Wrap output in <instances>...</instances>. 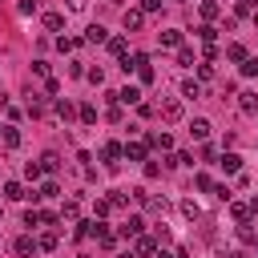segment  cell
Returning <instances> with one entry per match:
<instances>
[{
  "label": "cell",
  "instance_id": "9a60e30c",
  "mask_svg": "<svg viewBox=\"0 0 258 258\" xmlns=\"http://www.w3.org/2000/svg\"><path fill=\"white\" fill-rule=\"evenodd\" d=\"M141 234V218H129L125 226H121V238H137Z\"/></svg>",
  "mask_w": 258,
  "mask_h": 258
},
{
  "label": "cell",
  "instance_id": "5b68a950",
  "mask_svg": "<svg viewBox=\"0 0 258 258\" xmlns=\"http://www.w3.org/2000/svg\"><path fill=\"white\" fill-rule=\"evenodd\" d=\"M4 198H8V202H20V198H28V189H24L20 181H4Z\"/></svg>",
  "mask_w": 258,
  "mask_h": 258
},
{
  "label": "cell",
  "instance_id": "f35d334b",
  "mask_svg": "<svg viewBox=\"0 0 258 258\" xmlns=\"http://www.w3.org/2000/svg\"><path fill=\"white\" fill-rule=\"evenodd\" d=\"M177 64H194V52L189 48H177Z\"/></svg>",
  "mask_w": 258,
  "mask_h": 258
},
{
  "label": "cell",
  "instance_id": "7c38bea8",
  "mask_svg": "<svg viewBox=\"0 0 258 258\" xmlns=\"http://www.w3.org/2000/svg\"><path fill=\"white\" fill-rule=\"evenodd\" d=\"M222 169H226V173H238V169H242V157H238V153H222Z\"/></svg>",
  "mask_w": 258,
  "mask_h": 258
},
{
  "label": "cell",
  "instance_id": "d6986e66",
  "mask_svg": "<svg viewBox=\"0 0 258 258\" xmlns=\"http://www.w3.org/2000/svg\"><path fill=\"white\" fill-rule=\"evenodd\" d=\"M109 52H113V56H121V60H125V36H113V40H109Z\"/></svg>",
  "mask_w": 258,
  "mask_h": 258
},
{
  "label": "cell",
  "instance_id": "e0dca14e",
  "mask_svg": "<svg viewBox=\"0 0 258 258\" xmlns=\"http://www.w3.org/2000/svg\"><path fill=\"white\" fill-rule=\"evenodd\" d=\"M149 145H157V149H173V137H169V133H153Z\"/></svg>",
  "mask_w": 258,
  "mask_h": 258
},
{
  "label": "cell",
  "instance_id": "ab89813d",
  "mask_svg": "<svg viewBox=\"0 0 258 258\" xmlns=\"http://www.w3.org/2000/svg\"><path fill=\"white\" fill-rule=\"evenodd\" d=\"M198 77H202V81H210V77H214V64H210V60H206V64H198Z\"/></svg>",
  "mask_w": 258,
  "mask_h": 258
},
{
  "label": "cell",
  "instance_id": "6da1fadb",
  "mask_svg": "<svg viewBox=\"0 0 258 258\" xmlns=\"http://www.w3.org/2000/svg\"><path fill=\"white\" fill-rule=\"evenodd\" d=\"M121 153H125V149H121L117 141H105V145H101V157H105L109 169H117V157H121Z\"/></svg>",
  "mask_w": 258,
  "mask_h": 258
},
{
  "label": "cell",
  "instance_id": "ee69618b",
  "mask_svg": "<svg viewBox=\"0 0 258 258\" xmlns=\"http://www.w3.org/2000/svg\"><path fill=\"white\" fill-rule=\"evenodd\" d=\"M226 258H246V254H242V250H230V254H226Z\"/></svg>",
  "mask_w": 258,
  "mask_h": 258
},
{
  "label": "cell",
  "instance_id": "1f68e13d",
  "mask_svg": "<svg viewBox=\"0 0 258 258\" xmlns=\"http://www.w3.org/2000/svg\"><path fill=\"white\" fill-rule=\"evenodd\" d=\"M93 210H97V218H105V214L113 210V202H109V198H97V206H93Z\"/></svg>",
  "mask_w": 258,
  "mask_h": 258
},
{
  "label": "cell",
  "instance_id": "7402d4cb",
  "mask_svg": "<svg viewBox=\"0 0 258 258\" xmlns=\"http://www.w3.org/2000/svg\"><path fill=\"white\" fill-rule=\"evenodd\" d=\"M145 206H149L153 214H165V210H169V202H165V198H145Z\"/></svg>",
  "mask_w": 258,
  "mask_h": 258
},
{
  "label": "cell",
  "instance_id": "d590c367",
  "mask_svg": "<svg viewBox=\"0 0 258 258\" xmlns=\"http://www.w3.org/2000/svg\"><path fill=\"white\" fill-rule=\"evenodd\" d=\"M73 218H77V206H73V202H64V210H60V222H73Z\"/></svg>",
  "mask_w": 258,
  "mask_h": 258
},
{
  "label": "cell",
  "instance_id": "b9f144b4",
  "mask_svg": "<svg viewBox=\"0 0 258 258\" xmlns=\"http://www.w3.org/2000/svg\"><path fill=\"white\" fill-rule=\"evenodd\" d=\"M85 4L89 0H69V12H85Z\"/></svg>",
  "mask_w": 258,
  "mask_h": 258
},
{
  "label": "cell",
  "instance_id": "d6a6232c",
  "mask_svg": "<svg viewBox=\"0 0 258 258\" xmlns=\"http://www.w3.org/2000/svg\"><path fill=\"white\" fill-rule=\"evenodd\" d=\"M40 222H44V214H36V210H28V214H24V226H32V230H36Z\"/></svg>",
  "mask_w": 258,
  "mask_h": 258
},
{
  "label": "cell",
  "instance_id": "ac0fdd59",
  "mask_svg": "<svg viewBox=\"0 0 258 258\" xmlns=\"http://www.w3.org/2000/svg\"><path fill=\"white\" fill-rule=\"evenodd\" d=\"M125 157H133V161H145V145H141V141L125 145Z\"/></svg>",
  "mask_w": 258,
  "mask_h": 258
},
{
  "label": "cell",
  "instance_id": "30bf717a",
  "mask_svg": "<svg viewBox=\"0 0 258 258\" xmlns=\"http://www.w3.org/2000/svg\"><path fill=\"white\" fill-rule=\"evenodd\" d=\"M177 44H181V32L177 28H165L161 32V48H177Z\"/></svg>",
  "mask_w": 258,
  "mask_h": 258
},
{
  "label": "cell",
  "instance_id": "4316f807",
  "mask_svg": "<svg viewBox=\"0 0 258 258\" xmlns=\"http://www.w3.org/2000/svg\"><path fill=\"white\" fill-rule=\"evenodd\" d=\"M16 12H20V16H32V12H36V0H20Z\"/></svg>",
  "mask_w": 258,
  "mask_h": 258
},
{
  "label": "cell",
  "instance_id": "7bdbcfd3",
  "mask_svg": "<svg viewBox=\"0 0 258 258\" xmlns=\"http://www.w3.org/2000/svg\"><path fill=\"white\" fill-rule=\"evenodd\" d=\"M250 214H254V218H258V198H254V202H250Z\"/></svg>",
  "mask_w": 258,
  "mask_h": 258
},
{
  "label": "cell",
  "instance_id": "4fadbf2b",
  "mask_svg": "<svg viewBox=\"0 0 258 258\" xmlns=\"http://www.w3.org/2000/svg\"><path fill=\"white\" fill-rule=\"evenodd\" d=\"M44 28L60 32V28H64V16H60V12H44Z\"/></svg>",
  "mask_w": 258,
  "mask_h": 258
},
{
  "label": "cell",
  "instance_id": "7a4b0ae2",
  "mask_svg": "<svg viewBox=\"0 0 258 258\" xmlns=\"http://www.w3.org/2000/svg\"><path fill=\"white\" fill-rule=\"evenodd\" d=\"M157 113H161L165 121H177V117H181V101H173V97H169V101H161V109H157Z\"/></svg>",
  "mask_w": 258,
  "mask_h": 258
},
{
  "label": "cell",
  "instance_id": "74e56055",
  "mask_svg": "<svg viewBox=\"0 0 258 258\" xmlns=\"http://www.w3.org/2000/svg\"><path fill=\"white\" fill-rule=\"evenodd\" d=\"M202 16H206V20H214V16H218V4H210V0H206V4H202Z\"/></svg>",
  "mask_w": 258,
  "mask_h": 258
},
{
  "label": "cell",
  "instance_id": "8992f818",
  "mask_svg": "<svg viewBox=\"0 0 258 258\" xmlns=\"http://www.w3.org/2000/svg\"><path fill=\"white\" fill-rule=\"evenodd\" d=\"M230 214H234V222H238V226H246V222H250V202H234V206H230Z\"/></svg>",
  "mask_w": 258,
  "mask_h": 258
},
{
  "label": "cell",
  "instance_id": "f6af8a7d",
  "mask_svg": "<svg viewBox=\"0 0 258 258\" xmlns=\"http://www.w3.org/2000/svg\"><path fill=\"white\" fill-rule=\"evenodd\" d=\"M117 258H137V254H133V250H125V254H117Z\"/></svg>",
  "mask_w": 258,
  "mask_h": 258
},
{
  "label": "cell",
  "instance_id": "ffe728a7",
  "mask_svg": "<svg viewBox=\"0 0 258 258\" xmlns=\"http://www.w3.org/2000/svg\"><path fill=\"white\" fill-rule=\"evenodd\" d=\"M181 97H194V101H198V97H202V85H198V81H185V85H181Z\"/></svg>",
  "mask_w": 258,
  "mask_h": 258
},
{
  "label": "cell",
  "instance_id": "ba28073f",
  "mask_svg": "<svg viewBox=\"0 0 258 258\" xmlns=\"http://www.w3.org/2000/svg\"><path fill=\"white\" fill-rule=\"evenodd\" d=\"M157 246H153V238H145V234H137L133 238V254H153Z\"/></svg>",
  "mask_w": 258,
  "mask_h": 258
},
{
  "label": "cell",
  "instance_id": "2e32d148",
  "mask_svg": "<svg viewBox=\"0 0 258 258\" xmlns=\"http://www.w3.org/2000/svg\"><path fill=\"white\" fill-rule=\"evenodd\" d=\"M12 250H16L20 258H28V254L36 250V242H32V238H16V246H12Z\"/></svg>",
  "mask_w": 258,
  "mask_h": 258
},
{
  "label": "cell",
  "instance_id": "836d02e7",
  "mask_svg": "<svg viewBox=\"0 0 258 258\" xmlns=\"http://www.w3.org/2000/svg\"><path fill=\"white\" fill-rule=\"evenodd\" d=\"M56 113H60L64 121H73V105H69V101H56Z\"/></svg>",
  "mask_w": 258,
  "mask_h": 258
},
{
  "label": "cell",
  "instance_id": "4dcf8cb0",
  "mask_svg": "<svg viewBox=\"0 0 258 258\" xmlns=\"http://www.w3.org/2000/svg\"><path fill=\"white\" fill-rule=\"evenodd\" d=\"M56 194H60L56 181H44V185H40V198H56Z\"/></svg>",
  "mask_w": 258,
  "mask_h": 258
},
{
  "label": "cell",
  "instance_id": "e575fe53",
  "mask_svg": "<svg viewBox=\"0 0 258 258\" xmlns=\"http://www.w3.org/2000/svg\"><path fill=\"white\" fill-rule=\"evenodd\" d=\"M40 169H44L40 161H28V165H24V177H40Z\"/></svg>",
  "mask_w": 258,
  "mask_h": 258
},
{
  "label": "cell",
  "instance_id": "5bb4252c",
  "mask_svg": "<svg viewBox=\"0 0 258 258\" xmlns=\"http://www.w3.org/2000/svg\"><path fill=\"white\" fill-rule=\"evenodd\" d=\"M85 40H89V44H101V40H105V28H101V24H89V28H85Z\"/></svg>",
  "mask_w": 258,
  "mask_h": 258
},
{
  "label": "cell",
  "instance_id": "bcb514c9",
  "mask_svg": "<svg viewBox=\"0 0 258 258\" xmlns=\"http://www.w3.org/2000/svg\"><path fill=\"white\" fill-rule=\"evenodd\" d=\"M173 258H189V254H185V250H177V254H173Z\"/></svg>",
  "mask_w": 258,
  "mask_h": 258
},
{
  "label": "cell",
  "instance_id": "277c9868",
  "mask_svg": "<svg viewBox=\"0 0 258 258\" xmlns=\"http://www.w3.org/2000/svg\"><path fill=\"white\" fill-rule=\"evenodd\" d=\"M238 97H242V101H238V109H242L246 117H254V113H258V93H238Z\"/></svg>",
  "mask_w": 258,
  "mask_h": 258
},
{
  "label": "cell",
  "instance_id": "484cf974",
  "mask_svg": "<svg viewBox=\"0 0 258 258\" xmlns=\"http://www.w3.org/2000/svg\"><path fill=\"white\" fill-rule=\"evenodd\" d=\"M242 73H246V77H258V56H246V60H242Z\"/></svg>",
  "mask_w": 258,
  "mask_h": 258
},
{
  "label": "cell",
  "instance_id": "603a6c76",
  "mask_svg": "<svg viewBox=\"0 0 258 258\" xmlns=\"http://www.w3.org/2000/svg\"><path fill=\"white\" fill-rule=\"evenodd\" d=\"M181 214H185V218H189V222H194V218H198V214H202V210H198V202H194V198H185V202H181Z\"/></svg>",
  "mask_w": 258,
  "mask_h": 258
},
{
  "label": "cell",
  "instance_id": "f1b7e54d",
  "mask_svg": "<svg viewBox=\"0 0 258 258\" xmlns=\"http://www.w3.org/2000/svg\"><path fill=\"white\" fill-rule=\"evenodd\" d=\"M226 56H230V60H246V48H242V44H230Z\"/></svg>",
  "mask_w": 258,
  "mask_h": 258
},
{
  "label": "cell",
  "instance_id": "d4e9b609",
  "mask_svg": "<svg viewBox=\"0 0 258 258\" xmlns=\"http://www.w3.org/2000/svg\"><path fill=\"white\" fill-rule=\"evenodd\" d=\"M198 36H202L206 44H214V40H218V28H210V24H202V28H198Z\"/></svg>",
  "mask_w": 258,
  "mask_h": 258
},
{
  "label": "cell",
  "instance_id": "c3c4849f",
  "mask_svg": "<svg viewBox=\"0 0 258 258\" xmlns=\"http://www.w3.org/2000/svg\"><path fill=\"white\" fill-rule=\"evenodd\" d=\"M254 250H258V238H254Z\"/></svg>",
  "mask_w": 258,
  "mask_h": 258
},
{
  "label": "cell",
  "instance_id": "52a82bcc",
  "mask_svg": "<svg viewBox=\"0 0 258 258\" xmlns=\"http://www.w3.org/2000/svg\"><path fill=\"white\" fill-rule=\"evenodd\" d=\"M117 101H125V105H141V89H133V85H125V89L117 93Z\"/></svg>",
  "mask_w": 258,
  "mask_h": 258
},
{
  "label": "cell",
  "instance_id": "7dc6e473",
  "mask_svg": "<svg viewBox=\"0 0 258 258\" xmlns=\"http://www.w3.org/2000/svg\"><path fill=\"white\" fill-rule=\"evenodd\" d=\"M254 24H258V12H254Z\"/></svg>",
  "mask_w": 258,
  "mask_h": 258
},
{
  "label": "cell",
  "instance_id": "60d3db41",
  "mask_svg": "<svg viewBox=\"0 0 258 258\" xmlns=\"http://www.w3.org/2000/svg\"><path fill=\"white\" fill-rule=\"evenodd\" d=\"M153 8H161V0H141V12H153Z\"/></svg>",
  "mask_w": 258,
  "mask_h": 258
},
{
  "label": "cell",
  "instance_id": "8fae6325",
  "mask_svg": "<svg viewBox=\"0 0 258 258\" xmlns=\"http://www.w3.org/2000/svg\"><path fill=\"white\" fill-rule=\"evenodd\" d=\"M0 137H4V145H8V149H16V145H20V129H12V125H4V129H0Z\"/></svg>",
  "mask_w": 258,
  "mask_h": 258
},
{
  "label": "cell",
  "instance_id": "44dd1931",
  "mask_svg": "<svg viewBox=\"0 0 258 258\" xmlns=\"http://www.w3.org/2000/svg\"><path fill=\"white\" fill-rule=\"evenodd\" d=\"M40 165H44L48 173H56V169H60V157H56V153H44V157H40Z\"/></svg>",
  "mask_w": 258,
  "mask_h": 258
},
{
  "label": "cell",
  "instance_id": "cb8c5ba5",
  "mask_svg": "<svg viewBox=\"0 0 258 258\" xmlns=\"http://www.w3.org/2000/svg\"><path fill=\"white\" fill-rule=\"evenodd\" d=\"M258 12V0H238V16H254Z\"/></svg>",
  "mask_w": 258,
  "mask_h": 258
},
{
  "label": "cell",
  "instance_id": "9c48e42d",
  "mask_svg": "<svg viewBox=\"0 0 258 258\" xmlns=\"http://www.w3.org/2000/svg\"><path fill=\"white\" fill-rule=\"evenodd\" d=\"M141 24H145V12L141 8H129L125 12V28H141Z\"/></svg>",
  "mask_w": 258,
  "mask_h": 258
},
{
  "label": "cell",
  "instance_id": "f546056e",
  "mask_svg": "<svg viewBox=\"0 0 258 258\" xmlns=\"http://www.w3.org/2000/svg\"><path fill=\"white\" fill-rule=\"evenodd\" d=\"M81 121L93 125V121H97V109H93V105H81Z\"/></svg>",
  "mask_w": 258,
  "mask_h": 258
},
{
  "label": "cell",
  "instance_id": "8d00e7d4",
  "mask_svg": "<svg viewBox=\"0 0 258 258\" xmlns=\"http://www.w3.org/2000/svg\"><path fill=\"white\" fill-rule=\"evenodd\" d=\"M36 246H40V250H56V234H44Z\"/></svg>",
  "mask_w": 258,
  "mask_h": 258
},
{
  "label": "cell",
  "instance_id": "3957f363",
  "mask_svg": "<svg viewBox=\"0 0 258 258\" xmlns=\"http://www.w3.org/2000/svg\"><path fill=\"white\" fill-rule=\"evenodd\" d=\"M189 137L206 141V137H210V121H206V117H194V121H189Z\"/></svg>",
  "mask_w": 258,
  "mask_h": 258
},
{
  "label": "cell",
  "instance_id": "83f0119b",
  "mask_svg": "<svg viewBox=\"0 0 258 258\" xmlns=\"http://www.w3.org/2000/svg\"><path fill=\"white\" fill-rule=\"evenodd\" d=\"M56 48H60V52H73L77 40H73V36H56Z\"/></svg>",
  "mask_w": 258,
  "mask_h": 258
}]
</instances>
